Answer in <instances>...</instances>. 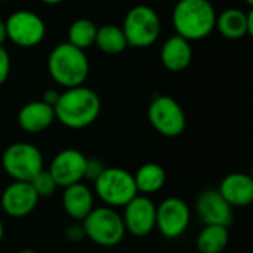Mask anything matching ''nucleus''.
<instances>
[{"instance_id":"1","label":"nucleus","mask_w":253,"mask_h":253,"mask_svg":"<svg viewBox=\"0 0 253 253\" xmlns=\"http://www.w3.org/2000/svg\"><path fill=\"white\" fill-rule=\"evenodd\" d=\"M99 95L84 84L68 87L59 93L53 107L55 119L68 129H84L90 126L101 114Z\"/></svg>"},{"instance_id":"2","label":"nucleus","mask_w":253,"mask_h":253,"mask_svg":"<svg viewBox=\"0 0 253 253\" xmlns=\"http://www.w3.org/2000/svg\"><path fill=\"white\" fill-rule=\"evenodd\" d=\"M172 22L178 36L188 42L203 40L215 30L216 10L209 0H178Z\"/></svg>"},{"instance_id":"3","label":"nucleus","mask_w":253,"mask_h":253,"mask_svg":"<svg viewBox=\"0 0 253 253\" xmlns=\"http://www.w3.org/2000/svg\"><path fill=\"white\" fill-rule=\"evenodd\" d=\"M89 68L90 65L84 50L68 42L56 44L47 58V71L50 77L64 89L84 84Z\"/></svg>"},{"instance_id":"4","label":"nucleus","mask_w":253,"mask_h":253,"mask_svg":"<svg viewBox=\"0 0 253 253\" xmlns=\"http://www.w3.org/2000/svg\"><path fill=\"white\" fill-rule=\"evenodd\" d=\"M82 225L86 239L101 248H116L126 236L122 215L114 208L105 205L93 208L82 221Z\"/></svg>"},{"instance_id":"5","label":"nucleus","mask_w":253,"mask_h":253,"mask_svg":"<svg viewBox=\"0 0 253 253\" xmlns=\"http://www.w3.org/2000/svg\"><path fill=\"white\" fill-rule=\"evenodd\" d=\"M93 194L105 206L123 208L138 196L133 173L122 168H105L93 181Z\"/></svg>"},{"instance_id":"6","label":"nucleus","mask_w":253,"mask_h":253,"mask_svg":"<svg viewBox=\"0 0 253 253\" xmlns=\"http://www.w3.org/2000/svg\"><path fill=\"white\" fill-rule=\"evenodd\" d=\"M122 30L127 40V46L144 49L157 42L162 31V21L153 7L138 4L126 13Z\"/></svg>"},{"instance_id":"7","label":"nucleus","mask_w":253,"mask_h":253,"mask_svg":"<svg viewBox=\"0 0 253 253\" xmlns=\"http://www.w3.org/2000/svg\"><path fill=\"white\" fill-rule=\"evenodd\" d=\"M1 166L13 181L30 182L44 169V159L36 145L30 142H13L3 151Z\"/></svg>"},{"instance_id":"8","label":"nucleus","mask_w":253,"mask_h":253,"mask_svg":"<svg viewBox=\"0 0 253 253\" xmlns=\"http://www.w3.org/2000/svg\"><path fill=\"white\" fill-rule=\"evenodd\" d=\"M148 120L153 129L166 138H176L187 127V116L181 104L168 96L156 95L148 107Z\"/></svg>"},{"instance_id":"9","label":"nucleus","mask_w":253,"mask_h":253,"mask_svg":"<svg viewBox=\"0 0 253 253\" xmlns=\"http://www.w3.org/2000/svg\"><path fill=\"white\" fill-rule=\"evenodd\" d=\"M4 25L7 40L21 47H34L46 37L44 21L33 10H15L7 16Z\"/></svg>"},{"instance_id":"10","label":"nucleus","mask_w":253,"mask_h":253,"mask_svg":"<svg viewBox=\"0 0 253 253\" xmlns=\"http://www.w3.org/2000/svg\"><path fill=\"white\" fill-rule=\"evenodd\" d=\"M191 221V209L179 197H168L156 205V228L159 233L175 240L185 234Z\"/></svg>"},{"instance_id":"11","label":"nucleus","mask_w":253,"mask_h":253,"mask_svg":"<svg viewBox=\"0 0 253 253\" xmlns=\"http://www.w3.org/2000/svg\"><path fill=\"white\" fill-rule=\"evenodd\" d=\"M122 219L126 234L147 237L156 230V203L150 196L138 194L123 206Z\"/></svg>"},{"instance_id":"12","label":"nucleus","mask_w":253,"mask_h":253,"mask_svg":"<svg viewBox=\"0 0 253 253\" xmlns=\"http://www.w3.org/2000/svg\"><path fill=\"white\" fill-rule=\"evenodd\" d=\"M86 160L87 157L82 151L76 148H65L52 159L47 170L55 179L58 188H65L84 179Z\"/></svg>"},{"instance_id":"13","label":"nucleus","mask_w":253,"mask_h":253,"mask_svg":"<svg viewBox=\"0 0 253 253\" xmlns=\"http://www.w3.org/2000/svg\"><path fill=\"white\" fill-rule=\"evenodd\" d=\"M39 196L33 185L24 181H13L0 196V208L10 218H25L34 212L39 205Z\"/></svg>"},{"instance_id":"14","label":"nucleus","mask_w":253,"mask_h":253,"mask_svg":"<svg viewBox=\"0 0 253 253\" xmlns=\"http://www.w3.org/2000/svg\"><path fill=\"white\" fill-rule=\"evenodd\" d=\"M196 213L203 225L230 227L234 221V208H231L221 193L213 188L205 190L199 194Z\"/></svg>"},{"instance_id":"15","label":"nucleus","mask_w":253,"mask_h":253,"mask_svg":"<svg viewBox=\"0 0 253 253\" xmlns=\"http://www.w3.org/2000/svg\"><path fill=\"white\" fill-rule=\"evenodd\" d=\"M62 208L73 221L82 222L95 208L93 190L83 181L65 187L62 193Z\"/></svg>"},{"instance_id":"16","label":"nucleus","mask_w":253,"mask_h":253,"mask_svg":"<svg viewBox=\"0 0 253 253\" xmlns=\"http://www.w3.org/2000/svg\"><path fill=\"white\" fill-rule=\"evenodd\" d=\"M215 28L222 37L228 40H240L246 36L253 34V10H242L237 7H230L216 15Z\"/></svg>"},{"instance_id":"17","label":"nucleus","mask_w":253,"mask_h":253,"mask_svg":"<svg viewBox=\"0 0 253 253\" xmlns=\"http://www.w3.org/2000/svg\"><path fill=\"white\" fill-rule=\"evenodd\" d=\"M218 191L231 208H246L253 202V178L243 172L228 173Z\"/></svg>"},{"instance_id":"18","label":"nucleus","mask_w":253,"mask_h":253,"mask_svg":"<svg viewBox=\"0 0 253 253\" xmlns=\"http://www.w3.org/2000/svg\"><path fill=\"white\" fill-rule=\"evenodd\" d=\"M18 125L27 133H40L52 126L55 119L53 107L40 101H31L18 111Z\"/></svg>"},{"instance_id":"19","label":"nucleus","mask_w":253,"mask_h":253,"mask_svg":"<svg viewBox=\"0 0 253 253\" xmlns=\"http://www.w3.org/2000/svg\"><path fill=\"white\" fill-rule=\"evenodd\" d=\"M160 59L165 68L172 73H181L187 70L193 59L191 42L178 34L169 37L162 46Z\"/></svg>"},{"instance_id":"20","label":"nucleus","mask_w":253,"mask_h":253,"mask_svg":"<svg viewBox=\"0 0 253 253\" xmlns=\"http://www.w3.org/2000/svg\"><path fill=\"white\" fill-rule=\"evenodd\" d=\"M138 194L151 196L159 193L166 184V170L159 163H145L133 173Z\"/></svg>"},{"instance_id":"21","label":"nucleus","mask_w":253,"mask_h":253,"mask_svg":"<svg viewBox=\"0 0 253 253\" xmlns=\"http://www.w3.org/2000/svg\"><path fill=\"white\" fill-rule=\"evenodd\" d=\"M230 243L228 227L205 225L196 240L197 251L200 253H222Z\"/></svg>"},{"instance_id":"22","label":"nucleus","mask_w":253,"mask_h":253,"mask_svg":"<svg viewBox=\"0 0 253 253\" xmlns=\"http://www.w3.org/2000/svg\"><path fill=\"white\" fill-rule=\"evenodd\" d=\"M95 46L107 55H119L127 49V40L122 27L105 24L102 27H98Z\"/></svg>"},{"instance_id":"23","label":"nucleus","mask_w":253,"mask_h":253,"mask_svg":"<svg viewBox=\"0 0 253 253\" xmlns=\"http://www.w3.org/2000/svg\"><path fill=\"white\" fill-rule=\"evenodd\" d=\"M98 27L93 21L87 18H79L71 22L68 28V43L86 50L92 44H95Z\"/></svg>"},{"instance_id":"24","label":"nucleus","mask_w":253,"mask_h":253,"mask_svg":"<svg viewBox=\"0 0 253 253\" xmlns=\"http://www.w3.org/2000/svg\"><path fill=\"white\" fill-rule=\"evenodd\" d=\"M30 184L33 185L36 194L39 196V199H46V197H50L56 190H58V185L55 182V179L52 178V175L49 173V170L43 169L42 172H39L31 181Z\"/></svg>"},{"instance_id":"25","label":"nucleus","mask_w":253,"mask_h":253,"mask_svg":"<svg viewBox=\"0 0 253 253\" xmlns=\"http://www.w3.org/2000/svg\"><path fill=\"white\" fill-rule=\"evenodd\" d=\"M105 168L107 166L101 160H98V159H87L86 160V169H84V179L93 182L102 173V170Z\"/></svg>"},{"instance_id":"26","label":"nucleus","mask_w":253,"mask_h":253,"mask_svg":"<svg viewBox=\"0 0 253 253\" xmlns=\"http://www.w3.org/2000/svg\"><path fill=\"white\" fill-rule=\"evenodd\" d=\"M65 237L71 243H80V242H83L86 239V236H84V230H83L82 222L74 221L71 225H68L67 230H65Z\"/></svg>"},{"instance_id":"27","label":"nucleus","mask_w":253,"mask_h":253,"mask_svg":"<svg viewBox=\"0 0 253 253\" xmlns=\"http://www.w3.org/2000/svg\"><path fill=\"white\" fill-rule=\"evenodd\" d=\"M9 74H10V56L9 52L3 46H0V86L6 83Z\"/></svg>"},{"instance_id":"28","label":"nucleus","mask_w":253,"mask_h":253,"mask_svg":"<svg viewBox=\"0 0 253 253\" xmlns=\"http://www.w3.org/2000/svg\"><path fill=\"white\" fill-rule=\"evenodd\" d=\"M59 93H61V92H58V90H55V89H49V90H46V92L43 93L42 101H43L44 104L50 105V107H55V104L58 102Z\"/></svg>"},{"instance_id":"29","label":"nucleus","mask_w":253,"mask_h":253,"mask_svg":"<svg viewBox=\"0 0 253 253\" xmlns=\"http://www.w3.org/2000/svg\"><path fill=\"white\" fill-rule=\"evenodd\" d=\"M7 40V36H6V25H4V21L0 19V46H3V43Z\"/></svg>"},{"instance_id":"30","label":"nucleus","mask_w":253,"mask_h":253,"mask_svg":"<svg viewBox=\"0 0 253 253\" xmlns=\"http://www.w3.org/2000/svg\"><path fill=\"white\" fill-rule=\"evenodd\" d=\"M42 3H44V4H50V6H53V4H59V3H62V1H65V0H40Z\"/></svg>"},{"instance_id":"31","label":"nucleus","mask_w":253,"mask_h":253,"mask_svg":"<svg viewBox=\"0 0 253 253\" xmlns=\"http://www.w3.org/2000/svg\"><path fill=\"white\" fill-rule=\"evenodd\" d=\"M3 237H4V225H3V222H1V219H0V243H1V240H3Z\"/></svg>"},{"instance_id":"32","label":"nucleus","mask_w":253,"mask_h":253,"mask_svg":"<svg viewBox=\"0 0 253 253\" xmlns=\"http://www.w3.org/2000/svg\"><path fill=\"white\" fill-rule=\"evenodd\" d=\"M18 253H37L36 251H33V249H22V251H19Z\"/></svg>"},{"instance_id":"33","label":"nucleus","mask_w":253,"mask_h":253,"mask_svg":"<svg viewBox=\"0 0 253 253\" xmlns=\"http://www.w3.org/2000/svg\"><path fill=\"white\" fill-rule=\"evenodd\" d=\"M245 1H246V3H248L249 6H252V4H253V0H245Z\"/></svg>"},{"instance_id":"34","label":"nucleus","mask_w":253,"mask_h":253,"mask_svg":"<svg viewBox=\"0 0 253 253\" xmlns=\"http://www.w3.org/2000/svg\"><path fill=\"white\" fill-rule=\"evenodd\" d=\"M1 1H6V0H0V3H1Z\"/></svg>"}]
</instances>
